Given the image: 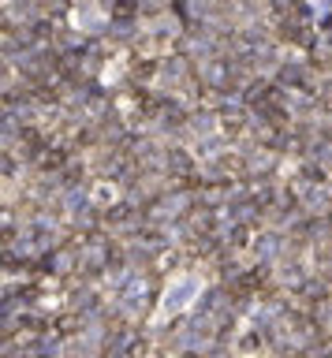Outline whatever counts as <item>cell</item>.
Returning <instances> with one entry per match:
<instances>
[{"label":"cell","instance_id":"obj_1","mask_svg":"<svg viewBox=\"0 0 332 358\" xmlns=\"http://www.w3.org/2000/svg\"><path fill=\"white\" fill-rule=\"evenodd\" d=\"M198 295H202V276H198V273H180V276H172V284L164 287V299H161L157 321L172 317V313L191 310Z\"/></svg>","mask_w":332,"mask_h":358},{"label":"cell","instance_id":"obj_2","mask_svg":"<svg viewBox=\"0 0 332 358\" xmlns=\"http://www.w3.org/2000/svg\"><path fill=\"white\" fill-rule=\"evenodd\" d=\"M101 22H105V15L97 11L94 0H82V4L75 8V27H82V30H97Z\"/></svg>","mask_w":332,"mask_h":358}]
</instances>
